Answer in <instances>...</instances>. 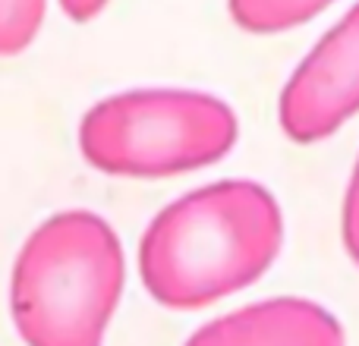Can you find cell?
Here are the masks:
<instances>
[{"instance_id": "cell-7", "label": "cell", "mask_w": 359, "mask_h": 346, "mask_svg": "<svg viewBox=\"0 0 359 346\" xmlns=\"http://www.w3.org/2000/svg\"><path fill=\"white\" fill-rule=\"evenodd\" d=\"M48 0H0V57H13L35 41Z\"/></svg>"}, {"instance_id": "cell-9", "label": "cell", "mask_w": 359, "mask_h": 346, "mask_svg": "<svg viewBox=\"0 0 359 346\" xmlns=\"http://www.w3.org/2000/svg\"><path fill=\"white\" fill-rule=\"evenodd\" d=\"M107 6V0H60V10L67 13L73 22H88Z\"/></svg>"}, {"instance_id": "cell-8", "label": "cell", "mask_w": 359, "mask_h": 346, "mask_svg": "<svg viewBox=\"0 0 359 346\" xmlns=\"http://www.w3.org/2000/svg\"><path fill=\"white\" fill-rule=\"evenodd\" d=\"M341 240L347 249L350 261L359 268V155L350 173L347 192H344V208H341Z\"/></svg>"}, {"instance_id": "cell-6", "label": "cell", "mask_w": 359, "mask_h": 346, "mask_svg": "<svg viewBox=\"0 0 359 346\" xmlns=\"http://www.w3.org/2000/svg\"><path fill=\"white\" fill-rule=\"evenodd\" d=\"M334 0H227L230 19L252 35H278L309 22Z\"/></svg>"}, {"instance_id": "cell-3", "label": "cell", "mask_w": 359, "mask_h": 346, "mask_svg": "<svg viewBox=\"0 0 359 346\" xmlns=\"http://www.w3.org/2000/svg\"><path fill=\"white\" fill-rule=\"evenodd\" d=\"M240 136L236 111L192 88H136L82 117L79 148L111 177H177L221 161Z\"/></svg>"}, {"instance_id": "cell-5", "label": "cell", "mask_w": 359, "mask_h": 346, "mask_svg": "<svg viewBox=\"0 0 359 346\" xmlns=\"http://www.w3.org/2000/svg\"><path fill=\"white\" fill-rule=\"evenodd\" d=\"M186 346H347L344 328L325 305L278 296L202 324Z\"/></svg>"}, {"instance_id": "cell-2", "label": "cell", "mask_w": 359, "mask_h": 346, "mask_svg": "<svg viewBox=\"0 0 359 346\" xmlns=\"http://www.w3.org/2000/svg\"><path fill=\"white\" fill-rule=\"evenodd\" d=\"M123 246L92 211H60L25 240L10 305L29 346H104L123 293Z\"/></svg>"}, {"instance_id": "cell-1", "label": "cell", "mask_w": 359, "mask_h": 346, "mask_svg": "<svg viewBox=\"0 0 359 346\" xmlns=\"http://www.w3.org/2000/svg\"><path fill=\"white\" fill-rule=\"evenodd\" d=\"M284 246V211L255 179H217L158 211L139 242L155 303L202 309L255 284Z\"/></svg>"}, {"instance_id": "cell-4", "label": "cell", "mask_w": 359, "mask_h": 346, "mask_svg": "<svg viewBox=\"0 0 359 346\" xmlns=\"http://www.w3.org/2000/svg\"><path fill=\"white\" fill-rule=\"evenodd\" d=\"M359 113V0L306 50L278 98V123L297 145L334 136Z\"/></svg>"}]
</instances>
